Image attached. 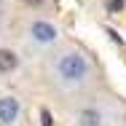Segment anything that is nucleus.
<instances>
[{
  "instance_id": "f257e3e1",
  "label": "nucleus",
  "mask_w": 126,
  "mask_h": 126,
  "mask_svg": "<svg viewBox=\"0 0 126 126\" xmlns=\"http://www.w3.org/2000/svg\"><path fill=\"white\" fill-rule=\"evenodd\" d=\"M48 75L56 89L62 91H80L94 80V62L78 46L56 51L48 62Z\"/></svg>"
},
{
  "instance_id": "f03ea898",
  "label": "nucleus",
  "mask_w": 126,
  "mask_h": 126,
  "mask_svg": "<svg viewBox=\"0 0 126 126\" xmlns=\"http://www.w3.org/2000/svg\"><path fill=\"white\" fill-rule=\"evenodd\" d=\"M27 40L38 48H48L59 40V27L48 19H32L27 27Z\"/></svg>"
},
{
  "instance_id": "7ed1b4c3",
  "label": "nucleus",
  "mask_w": 126,
  "mask_h": 126,
  "mask_svg": "<svg viewBox=\"0 0 126 126\" xmlns=\"http://www.w3.org/2000/svg\"><path fill=\"white\" fill-rule=\"evenodd\" d=\"M115 113L107 105H86L75 113V126H113Z\"/></svg>"
},
{
  "instance_id": "20e7f679",
  "label": "nucleus",
  "mask_w": 126,
  "mask_h": 126,
  "mask_svg": "<svg viewBox=\"0 0 126 126\" xmlns=\"http://www.w3.org/2000/svg\"><path fill=\"white\" fill-rule=\"evenodd\" d=\"M22 118V99L14 94H0V126H16Z\"/></svg>"
},
{
  "instance_id": "39448f33",
  "label": "nucleus",
  "mask_w": 126,
  "mask_h": 126,
  "mask_svg": "<svg viewBox=\"0 0 126 126\" xmlns=\"http://www.w3.org/2000/svg\"><path fill=\"white\" fill-rule=\"evenodd\" d=\"M19 67V56L11 48H0V75H11Z\"/></svg>"
},
{
  "instance_id": "423d86ee",
  "label": "nucleus",
  "mask_w": 126,
  "mask_h": 126,
  "mask_svg": "<svg viewBox=\"0 0 126 126\" xmlns=\"http://www.w3.org/2000/svg\"><path fill=\"white\" fill-rule=\"evenodd\" d=\"M105 5H107V11H110V14H118V11H124L126 0H107Z\"/></svg>"
},
{
  "instance_id": "0eeeda50",
  "label": "nucleus",
  "mask_w": 126,
  "mask_h": 126,
  "mask_svg": "<svg viewBox=\"0 0 126 126\" xmlns=\"http://www.w3.org/2000/svg\"><path fill=\"white\" fill-rule=\"evenodd\" d=\"M40 118H43V126H54V124H51V113H48V110H40Z\"/></svg>"
},
{
  "instance_id": "6e6552de",
  "label": "nucleus",
  "mask_w": 126,
  "mask_h": 126,
  "mask_svg": "<svg viewBox=\"0 0 126 126\" xmlns=\"http://www.w3.org/2000/svg\"><path fill=\"white\" fill-rule=\"evenodd\" d=\"M27 5H32V8H40V5H43V0H24Z\"/></svg>"
},
{
  "instance_id": "1a4fd4ad",
  "label": "nucleus",
  "mask_w": 126,
  "mask_h": 126,
  "mask_svg": "<svg viewBox=\"0 0 126 126\" xmlns=\"http://www.w3.org/2000/svg\"><path fill=\"white\" fill-rule=\"evenodd\" d=\"M124 126H126V124H124Z\"/></svg>"
}]
</instances>
